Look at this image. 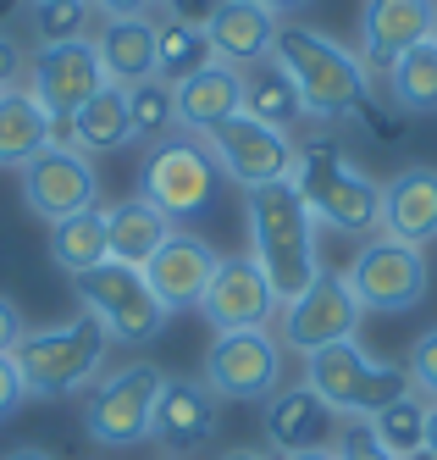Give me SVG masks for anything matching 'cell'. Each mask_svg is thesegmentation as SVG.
<instances>
[{"label":"cell","instance_id":"1","mask_svg":"<svg viewBox=\"0 0 437 460\" xmlns=\"http://www.w3.org/2000/svg\"><path fill=\"white\" fill-rule=\"evenodd\" d=\"M249 255H255V267L266 272V283H272V294L283 305L321 278L316 217L305 206V194L293 189V178L266 183L249 194Z\"/></svg>","mask_w":437,"mask_h":460},{"label":"cell","instance_id":"2","mask_svg":"<svg viewBox=\"0 0 437 460\" xmlns=\"http://www.w3.org/2000/svg\"><path fill=\"white\" fill-rule=\"evenodd\" d=\"M272 61L293 78L299 101H305V117H316V122L360 117V106L371 101V73H365V61L354 50H344L338 40L316 34V28L283 22L277 45H272Z\"/></svg>","mask_w":437,"mask_h":460},{"label":"cell","instance_id":"3","mask_svg":"<svg viewBox=\"0 0 437 460\" xmlns=\"http://www.w3.org/2000/svg\"><path fill=\"white\" fill-rule=\"evenodd\" d=\"M293 189L305 194L310 217L321 227H332V234H349V239H377L382 234V183L365 178L332 139L299 145Z\"/></svg>","mask_w":437,"mask_h":460},{"label":"cell","instance_id":"4","mask_svg":"<svg viewBox=\"0 0 437 460\" xmlns=\"http://www.w3.org/2000/svg\"><path fill=\"white\" fill-rule=\"evenodd\" d=\"M111 349V333L94 311H78L61 327H33V333L17 339L12 360L22 372V388L50 400V394H73L78 383H89L100 372V360Z\"/></svg>","mask_w":437,"mask_h":460},{"label":"cell","instance_id":"5","mask_svg":"<svg viewBox=\"0 0 437 460\" xmlns=\"http://www.w3.org/2000/svg\"><path fill=\"white\" fill-rule=\"evenodd\" d=\"M305 383L332 405V416L349 421H371L382 405H393L398 394H410L405 367H388V360H371L354 339L327 344L316 355H305Z\"/></svg>","mask_w":437,"mask_h":460},{"label":"cell","instance_id":"6","mask_svg":"<svg viewBox=\"0 0 437 460\" xmlns=\"http://www.w3.org/2000/svg\"><path fill=\"white\" fill-rule=\"evenodd\" d=\"M216 189H222V172H216L205 139H194V134H166L161 145H150L144 167H139V194L172 222L205 217L216 206Z\"/></svg>","mask_w":437,"mask_h":460},{"label":"cell","instance_id":"7","mask_svg":"<svg viewBox=\"0 0 437 460\" xmlns=\"http://www.w3.org/2000/svg\"><path fill=\"white\" fill-rule=\"evenodd\" d=\"M360 311H377V316H398V311H415L432 288V267H426V250L415 244H398L388 234L365 239V250L354 255V267L344 272Z\"/></svg>","mask_w":437,"mask_h":460},{"label":"cell","instance_id":"8","mask_svg":"<svg viewBox=\"0 0 437 460\" xmlns=\"http://www.w3.org/2000/svg\"><path fill=\"white\" fill-rule=\"evenodd\" d=\"M205 150H211V161H216V172L232 178L244 194L293 178V161H299V145L283 134V128L260 122V117H244V111L227 117L222 128H211V134H205Z\"/></svg>","mask_w":437,"mask_h":460},{"label":"cell","instance_id":"9","mask_svg":"<svg viewBox=\"0 0 437 460\" xmlns=\"http://www.w3.org/2000/svg\"><path fill=\"white\" fill-rule=\"evenodd\" d=\"M161 383L166 372L150 367V360H127V367H117L106 383L94 388L89 400V438L106 444V449H133L150 438V416H155V400H161Z\"/></svg>","mask_w":437,"mask_h":460},{"label":"cell","instance_id":"10","mask_svg":"<svg viewBox=\"0 0 437 460\" xmlns=\"http://www.w3.org/2000/svg\"><path fill=\"white\" fill-rule=\"evenodd\" d=\"M78 294H83V311H94L100 322H106V333L122 339V344H150V339H161V327H166V305L150 294L139 267L100 261L94 272L78 278Z\"/></svg>","mask_w":437,"mask_h":460},{"label":"cell","instance_id":"11","mask_svg":"<svg viewBox=\"0 0 437 460\" xmlns=\"http://www.w3.org/2000/svg\"><path fill=\"white\" fill-rule=\"evenodd\" d=\"M205 383L216 400H272L283 383V344L249 327V333H216L205 349Z\"/></svg>","mask_w":437,"mask_h":460},{"label":"cell","instance_id":"12","mask_svg":"<svg viewBox=\"0 0 437 460\" xmlns=\"http://www.w3.org/2000/svg\"><path fill=\"white\" fill-rule=\"evenodd\" d=\"M360 300H354V288L344 272H321L305 294H293V300L283 305V327H277V339L299 355H316L327 344H344L360 333Z\"/></svg>","mask_w":437,"mask_h":460},{"label":"cell","instance_id":"13","mask_svg":"<svg viewBox=\"0 0 437 460\" xmlns=\"http://www.w3.org/2000/svg\"><path fill=\"white\" fill-rule=\"evenodd\" d=\"M22 200L33 217H45L50 227L100 206V172L94 161L73 145H45L39 155L22 167Z\"/></svg>","mask_w":437,"mask_h":460},{"label":"cell","instance_id":"14","mask_svg":"<svg viewBox=\"0 0 437 460\" xmlns=\"http://www.w3.org/2000/svg\"><path fill=\"white\" fill-rule=\"evenodd\" d=\"M28 89H33V101L50 111V122H73L94 101V89H106L94 40L39 45V50H33V61H28Z\"/></svg>","mask_w":437,"mask_h":460},{"label":"cell","instance_id":"15","mask_svg":"<svg viewBox=\"0 0 437 460\" xmlns=\"http://www.w3.org/2000/svg\"><path fill=\"white\" fill-rule=\"evenodd\" d=\"M277 311H283V300L272 294L266 272L255 267V255H222L205 294H199V316L216 333H249V327H266Z\"/></svg>","mask_w":437,"mask_h":460},{"label":"cell","instance_id":"16","mask_svg":"<svg viewBox=\"0 0 437 460\" xmlns=\"http://www.w3.org/2000/svg\"><path fill=\"white\" fill-rule=\"evenodd\" d=\"M437 34V0H365L360 6V61L365 73H388L405 50Z\"/></svg>","mask_w":437,"mask_h":460},{"label":"cell","instance_id":"17","mask_svg":"<svg viewBox=\"0 0 437 460\" xmlns=\"http://www.w3.org/2000/svg\"><path fill=\"white\" fill-rule=\"evenodd\" d=\"M216 250L199 239V234H183V227H172L166 234V244L144 261V283H150V294L166 305V316L172 311H188V305H199V294H205V283H211V272H216Z\"/></svg>","mask_w":437,"mask_h":460},{"label":"cell","instance_id":"18","mask_svg":"<svg viewBox=\"0 0 437 460\" xmlns=\"http://www.w3.org/2000/svg\"><path fill=\"white\" fill-rule=\"evenodd\" d=\"M266 444L277 455H299V449H332V433H338V416L332 405L310 383H293V388H277L266 400Z\"/></svg>","mask_w":437,"mask_h":460},{"label":"cell","instance_id":"19","mask_svg":"<svg viewBox=\"0 0 437 460\" xmlns=\"http://www.w3.org/2000/svg\"><path fill=\"white\" fill-rule=\"evenodd\" d=\"M239 111H244V73L239 67L211 61V67H199L183 84H172V122H178V134L205 139L211 128H222L227 117H239Z\"/></svg>","mask_w":437,"mask_h":460},{"label":"cell","instance_id":"20","mask_svg":"<svg viewBox=\"0 0 437 460\" xmlns=\"http://www.w3.org/2000/svg\"><path fill=\"white\" fill-rule=\"evenodd\" d=\"M277 28H283V22L266 12L260 0H222V6L211 12V22H205V40H211V50H216L222 67L249 73L255 61L272 56Z\"/></svg>","mask_w":437,"mask_h":460},{"label":"cell","instance_id":"21","mask_svg":"<svg viewBox=\"0 0 437 460\" xmlns=\"http://www.w3.org/2000/svg\"><path fill=\"white\" fill-rule=\"evenodd\" d=\"M382 234L398 244H437V167H405L382 183Z\"/></svg>","mask_w":437,"mask_h":460},{"label":"cell","instance_id":"22","mask_svg":"<svg viewBox=\"0 0 437 460\" xmlns=\"http://www.w3.org/2000/svg\"><path fill=\"white\" fill-rule=\"evenodd\" d=\"M216 394L194 377H166L161 383V400L150 416V438H161L166 449H199L216 433Z\"/></svg>","mask_w":437,"mask_h":460},{"label":"cell","instance_id":"23","mask_svg":"<svg viewBox=\"0 0 437 460\" xmlns=\"http://www.w3.org/2000/svg\"><path fill=\"white\" fill-rule=\"evenodd\" d=\"M94 56L106 84H144L155 78V17H106L94 34Z\"/></svg>","mask_w":437,"mask_h":460},{"label":"cell","instance_id":"24","mask_svg":"<svg viewBox=\"0 0 437 460\" xmlns=\"http://www.w3.org/2000/svg\"><path fill=\"white\" fill-rule=\"evenodd\" d=\"M172 227L178 222L166 217V211H155L144 194H133V200H122V206L106 211V250H111V261H122V267H139L144 272V261L166 244Z\"/></svg>","mask_w":437,"mask_h":460},{"label":"cell","instance_id":"25","mask_svg":"<svg viewBox=\"0 0 437 460\" xmlns=\"http://www.w3.org/2000/svg\"><path fill=\"white\" fill-rule=\"evenodd\" d=\"M56 139V122L50 111L33 101V89H0V167H28L33 155Z\"/></svg>","mask_w":437,"mask_h":460},{"label":"cell","instance_id":"26","mask_svg":"<svg viewBox=\"0 0 437 460\" xmlns=\"http://www.w3.org/2000/svg\"><path fill=\"white\" fill-rule=\"evenodd\" d=\"M127 145H133L127 89L122 84L94 89V101L73 117V150H83V155H111V150H127Z\"/></svg>","mask_w":437,"mask_h":460},{"label":"cell","instance_id":"27","mask_svg":"<svg viewBox=\"0 0 437 460\" xmlns=\"http://www.w3.org/2000/svg\"><path fill=\"white\" fill-rule=\"evenodd\" d=\"M50 261L66 272V278H83V272H94L100 261H111V250H106V211L100 206H89V211H78V217H66V222H56L50 227Z\"/></svg>","mask_w":437,"mask_h":460},{"label":"cell","instance_id":"28","mask_svg":"<svg viewBox=\"0 0 437 460\" xmlns=\"http://www.w3.org/2000/svg\"><path fill=\"white\" fill-rule=\"evenodd\" d=\"M244 117H260V122L283 128V134H288L293 122H305V101H299L293 78L277 67L272 56L255 61V67L244 73Z\"/></svg>","mask_w":437,"mask_h":460},{"label":"cell","instance_id":"29","mask_svg":"<svg viewBox=\"0 0 437 460\" xmlns=\"http://www.w3.org/2000/svg\"><path fill=\"white\" fill-rule=\"evenodd\" d=\"M388 94H393V111L405 117H432L437 111V40L405 50L388 67Z\"/></svg>","mask_w":437,"mask_h":460},{"label":"cell","instance_id":"30","mask_svg":"<svg viewBox=\"0 0 437 460\" xmlns=\"http://www.w3.org/2000/svg\"><path fill=\"white\" fill-rule=\"evenodd\" d=\"M216 50L205 40V28H188V22H155V78L166 84H183L188 73L211 67Z\"/></svg>","mask_w":437,"mask_h":460},{"label":"cell","instance_id":"31","mask_svg":"<svg viewBox=\"0 0 437 460\" xmlns=\"http://www.w3.org/2000/svg\"><path fill=\"white\" fill-rule=\"evenodd\" d=\"M365 427L377 433V444H382V449H393L398 460H410V455H421V449H426V400L410 388V394H398L393 405H382Z\"/></svg>","mask_w":437,"mask_h":460},{"label":"cell","instance_id":"32","mask_svg":"<svg viewBox=\"0 0 437 460\" xmlns=\"http://www.w3.org/2000/svg\"><path fill=\"white\" fill-rule=\"evenodd\" d=\"M127 117H133V139L139 145H161L166 134H178L172 122V84L166 78H144L127 89Z\"/></svg>","mask_w":437,"mask_h":460},{"label":"cell","instance_id":"33","mask_svg":"<svg viewBox=\"0 0 437 460\" xmlns=\"http://www.w3.org/2000/svg\"><path fill=\"white\" fill-rule=\"evenodd\" d=\"M89 0H39L33 6V28H39V45H73L89 40Z\"/></svg>","mask_w":437,"mask_h":460},{"label":"cell","instance_id":"34","mask_svg":"<svg viewBox=\"0 0 437 460\" xmlns=\"http://www.w3.org/2000/svg\"><path fill=\"white\" fill-rule=\"evenodd\" d=\"M405 377H410V388L421 394L426 405H437V327H426V333H421V339L410 344Z\"/></svg>","mask_w":437,"mask_h":460},{"label":"cell","instance_id":"35","mask_svg":"<svg viewBox=\"0 0 437 460\" xmlns=\"http://www.w3.org/2000/svg\"><path fill=\"white\" fill-rule=\"evenodd\" d=\"M338 460H398V455L382 449L365 421H349V427H338Z\"/></svg>","mask_w":437,"mask_h":460},{"label":"cell","instance_id":"36","mask_svg":"<svg viewBox=\"0 0 437 460\" xmlns=\"http://www.w3.org/2000/svg\"><path fill=\"white\" fill-rule=\"evenodd\" d=\"M22 400H28V388H22L17 360H12V355H0V421L17 416V411H22Z\"/></svg>","mask_w":437,"mask_h":460},{"label":"cell","instance_id":"37","mask_svg":"<svg viewBox=\"0 0 437 460\" xmlns=\"http://www.w3.org/2000/svg\"><path fill=\"white\" fill-rule=\"evenodd\" d=\"M216 6H222V0H161L166 22H188V28H205Z\"/></svg>","mask_w":437,"mask_h":460},{"label":"cell","instance_id":"38","mask_svg":"<svg viewBox=\"0 0 437 460\" xmlns=\"http://www.w3.org/2000/svg\"><path fill=\"white\" fill-rule=\"evenodd\" d=\"M22 333H28V322H22L17 300H6V294H0V355H12Z\"/></svg>","mask_w":437,"mask_h":460},{"label":"cell","instance_id":"39","mask_svg":"<svg viewBox=\"0 0 437 460\" xmlns=\"http://www.w3.org/2000/svg\"><path fill=\"white\" fill-rule=\"evenodd\" d=\"M94 12H106V17H150L161 0H89Z\"/></svg>","mask_w":437,"mask_h":460},{"label":"cell","instance_id":"40","mask_svg":"<svg viewBox=\"0 0 437 460\" xmlns=\"http://www.w3.org/2000/svg\"><path fill=\"white\" fill-rule=\"evenodd\" d=\"M17 73H22V50H17L6 34H0V89H12V84H17Z\"/></svg>","mask_w":437,"mask_h":460},{"label":"cell","instance_id":"41","mask_svg":"<svg viewBox=\"0 0 437 460\" xmlns=\"http://www.w3.org/2000/svg\"><path fill=\"white\" fill-rule=\"evenodd\" d=\"M260 6H266V12H272L277 22H283V17H299V12H310V6H316V0H260Z\"/></svg>","mask_w":437,"mask_h":460},{"label":"cell","instance_id":"42","mask_svg":"<svg viewBox=\"0 0 437 460\" xmlns=\"http://www.w3.org/2000/svg\"><path fill=\"white\" fill-rule=\"evenodd\" d=\"M0 460H56L50 449H39V444H17V449H6Z\"/></svg>","mask_w":437,"mask_h":460},{"label":"cell","instance_id":"43","mask_svg":"<svg viewBox=\"0 0 437 460\" xmlns=\"http://www.w3.org/2000/svg\"><path fill=\"white\" fill-rule=\"evenodd\" d=\"M426 455H437V405H426Z\"/></svg>","mask_w":437,"mask_h":460},{"label":"cell","instance_id":"44","mask_svg":"<svg viewBox=\"0 0 437 460\" xmlns=\"http://www.w3.org/2000/svg\"><path fill=\"white\" fill-rule=\"evenodd\" d=\"M283 460H338V449H299V455H283Z\"/></svg>","mask_w":437,"mask_h":460},{"label":"cell","instance_id":"45","mask_svg":"<svg viewBox=\"0 0 437 460\" xmlns=\"http://www.w3.org/2000/svg\"><path fill=\"white\" fill-rule=\"evenodd\" d=\"M216 460H266L260 449H227V455H216Z\"/></svg>","mask_w":437,"mask_h":460},{"label":"cell","instance_id":"46","mask_svg":"<svg viewBox=\"0 0 437 460\" xmlns=\"http://www.w3.org/2000/svg\"><path fill=\"white\" fill-rule=\"evenodd\" d=\"M410 460H437V455H426V449H421V455H410Z\"/></svg>","mask_w":437,"mask_h":460},{"label":"cell","instance_id":"47","mask_svg":"<svg viewBox=\"0 0 437 460\" xmlns=\"http://www.w3.org/2000/svg\"><path fill=\"white\" fill-rule=\"evenodd\" d=\"M33 6H39V0H33Z\"/></svg>","mask_w":437,"mask_h":460},{"label":"cell","instance_id":"48","mask_svg":"<svg viewBox=\"0 0 437 460\" xmlns=\"http://www.w3.org/2000/svg\"><path fill=\"white\" fill-rule=\"evenodd\" d=\"M432 40H437V34H432Z\"/></svg>","mask_w":437,"mask_h":460}]
</instances>
